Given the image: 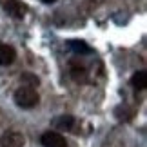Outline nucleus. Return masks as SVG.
<instances>
[{"instance_id":"9d476101","label":"nucleus","mask_w":147,"mask_h":147,"mask_svg":"<svg viewBox=\"0 0 147 147\" xmlns=\"http://www.w3.org/2000/svg\"><path fill=\"white\" fill-rule=\"evenodd\" d=\"M44 4H53V2H56V0H42Z\"/></svg>"},{"instance_id":"f257e3e1","label":"nucleus","mask_w":147,"mask_h":147,"mask_svg":"<svg viewBox=\"0 0 147 147\" xmlns=\"http://www.w3.org/2000/svg\"><path fill=\"white\" fill-rule=\"evenodd\" d=\"M38 100H40V96H38L36 89L35 87H29V86H22L15 91V102L16 105L22 107V109H33Z\"/></svg>"},{"instance_id":"1a4fd4ad","label":"nucleus","mask_w":147,"mask_h":147,"mask_svg":"<svg viewBox=\"0 0 147 147\" xmlns=\"http://www.w3.org/2000/svg\"><path fill=\"white\" fill-rule=\"evenodd\" d=\"M20 80L22 82H27V84H29V87H36L38 86V78L35 75H31V73H24Z\"/></svg>"},{"instance_id":"423d86ee","label":"nucleus","mask_w":147,"mask_h":147,"mask_svg":"<svg viewBox=\"0 0 147 147\" xmlns=\"http://www.w3.org/2000/svg\"><path fill=\"white\" fill-rule=\"evenodd\" d=\"M131 86L134 89H138V91H144L147 87V73L145 71H136L131 76Z\"/></svg>"},{"instance_id":"f03ea898","label":"nucleus","mask_w":147,"mask_h":147,"mask_svg":"<svg viewBox=\"0 0 147 147\" xmlns=\"http://www.w3.org/2000/svg\"><path fill=\"white\" fill-rule=\"evenodd\" d=\"M26 138L18 131H7L0 136V145L2 147H24Z\"/></svg>"},{"instance_id":"7ed1b4c3","label":"nucleus","mask_w":147,"mask_h":147,"mask_svg":"<svg viewBox=\"0 0 147 147\" xmlns=\"http://www.w3.org/2000/svg\"><path fill=\"white\" fill-rule=\"evenodd\" d=\"M40 142H42L44 147H67L65 138L62 136L60 133H56V131H47V133H44L42 138H40Z\"/></svg>"},{"instance_id":"20e7f679","label":"nucleus","mask_w":147,"mask_h":147,"mask_svg":"<svg viewBox=\"0 0 147 147\" xmlns=\"http://www.w3.org/2000/svg\"><path fill=\"white\" fill-rule=\"evenodd\" d=\"M4 9H5V13L9 16H13V18H24L26 13H27V5L22 4L20 0H7V2L4 4Z\"/></svg>"},{"instance_id":"6e6552de","label":"nucleus","mask_w":147,"mask_h":147,"mask_svg":"<svg viewBox=\"0 0 147 147\" xmlns=\"http://www.w3.org/2000/svg\"><path fill=\"white\" fill-rule=\"evenodd\" d=\"M69 46H71V49H73V51H76V53H91V47L86 46L84 42L73 40V42H69Z\"/></svg>"},{"instance_id":"0eeeda50","label":"nucleus","mask_w":147,"mask_h":147,"mask_svg":"<svg viewBox=\"0 0 147 147\" xmlns=\"http://www.w3.org/2000/svg\"><path fill=\"white\" fill-rule=\"evenodd\" d=\"M53 125L58 127V129H71L73 125H75V118L69 116V115H62V116H58L53 122Z\"/></svg>"},{"instance_id":"39448f33","label":"nucleus","mask_w":147,"mask_h":147,"mask_svg":"<svg viewBox=\"0 0 147 147\" xmlns=\"http://www.w3.org/2000/svg\"><path fill=\"white\" fill-rule=\"evenodd\" d=\"M16 58V53L15 49L7 46V44H0V65H9L13 64Z\"/></svg>"}]
</instances>
